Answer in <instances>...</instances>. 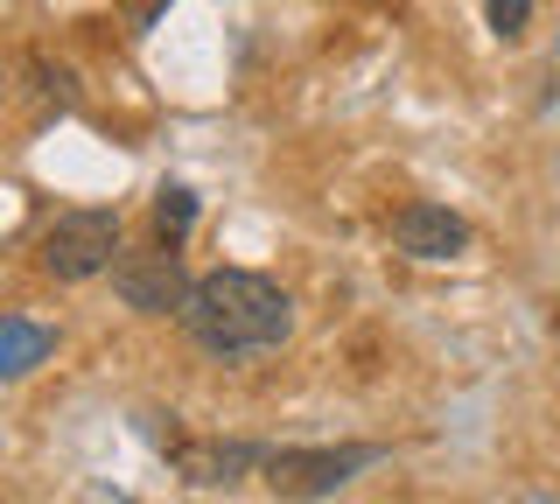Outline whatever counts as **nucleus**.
Masks as SVG:
<instances>
[{
	"mask_svg": "<svg viewBox=\"0 0 560 504\" xmlns=\"http://www.w3.org/2000/svg\"><path fill=\"white\" fill-rule=\"evenodd\" d=\"M57 351V337H49L43 323H22V316H0V378H28L35 364Z\"/></svg>",
	"mask_w": 560,
	"mask_h": 504,
	"instance_id": "0eeeda50",
	"label": "nucleus"
},
{
	"mask_svg": "<svg viewBox=\"0 0 560 504\" xmlns=\"http://www.w3.org/2000/svg\"><path fill=\"white\" fill-rule=\"evenodd\" d=\"M483 14H490V28H498L504 43H518V36H525V22H533V0H490Z\"/></svg>",
	"mask_w": 560,
	"mask_h": 504,
	"instance_id": "9d476101",
	"label": "nucleus"
},
{
	"mask_svg": "<svg viewBox=\"0 0 560 504\" xmlns=\"http://www.w3.org/2000/svg\"><path fill=\"white\" fill-rule=\"evenodd\" d=\"M28 78H35V106H43V113H70V106H78V71H70V63L28 57Z\"/></svg>",
	"mask_w": 560,
	"mask_h": 504,
	"instance_id": "6e6552de",
	"label": "nucleus"
},
{
	"mask_svg": "<svg viewBox=\"0 0 560 504\" xmlns=\"http://www.w3.org/2000/svg\"><path fill=\"white\" fill-rule=\"evenodd\" d=\"M393 246L413 259H455V253H469V224L442 211V203H407L393 218Z\"/></svg>",
	"mask_w": 560,
	"mask_h": 504,
	"instance_id": "423d86ee",
	"label": "nucleus"
},
{
	"mask_svg": "<svg viewBox=\"0 0 560 504\" xmlns=\"http://www.w3.org/2000/svg\"><path fill=\"white\" fill-rule=\"evenodd\" d=\"M113 294L133 308V316H175V308H183V294H189L183 253H175V246L119 253V259H113Z\"/></svg>",
	"mask_w": 560,
	"mask_h": 504,
	"instance_id": "20e7f679",
	"label": "nucleus"
},
{
	"mask_svg": "<svg viewBox=\"0 0 560 504\" xmlns=\"http://www.w3.org/2000/svg\"><path fill=\"white\" fill-rule=\"evenodd\" d=\"M175 323L189 329V343H197L203 358H259V351H280V343L294 337V302L280 294V281L253 267H218L203 273V281H189L183 308H175Z\"/></svg>",
	"mask_w": 560,
	"mask_h": 504,
	"instance_id": "f257e3e1",
	"label": "nucleus"
},
{
	"mask_svg": "<svg viewBox=\"0 0 560 504\" xmlns=\"http://www.w3.org/2000/svg\"><path fill=\"white\" fill-rule=\"evenodd\" d=\"M189 224H197V197H189L183 183H168L162 197H154V232H162V246H175V253H183Z\"/></svg>",
	"mask_w": 560,
	"mask_h": 504,
	"instance_id": "1a4fd4ad",
	"label": "nucleus"
},
{
	"mask_svg": "<svg viewBox=\"0 0 560 504\" xmlns=\"http://www.w3.org/2000/svg\"><path fill=\"white\" fill-rule=\"evenodd\" d=\"M168 462H175L183 483L218 491V483H238L245 469H267V448H259V442H175Z\"/></svg>",
	"mask_w": 560,
	"mask_h": 504,
	"instance_id": "39448f33",
	"label": "nucleus"
},
{
	"mask_svg": "<svg viewBox=\"0 0 560 504\" xmlns=\"http://www.w3.org/2000/svg\"><path fill=\"white\" fill-rule=\"evenodd\" d=\"M119 259V211H63L43 232V273L49 281H98Z\"/></svg>",
	"mask_w": 560,
	"mask_h": 504,
	"instance_id": "f03ea898",
	"label": "nucleus"
},
{
	"mask_svg": "<svg viewBox=\"0 0 560 504\" xmlns=\"http://www.w3.org/2000/svg\"><path fill=\"white\" fill-rule=\"evenodd\" d=\"M385 456V448L372 442H350V448H267V491L273 497H294V504H308V497H337L358 469H372Z\"/></svg>",
	"mask_w": 560,
	"mask_h": 504,
	"instance_id": "7ed1b4c3",
	"label": "nucleus"
}]
</instances>
